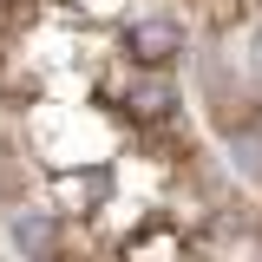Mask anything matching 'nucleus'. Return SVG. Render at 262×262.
Listing matches in <instances>:
<instances>
[{"instance_id":"f257e3e1","label":"nucleus","mask_w":262,"mask_h":262,"mask_svg":"<svg viewBox=\"0 0 262 262\" xmlns=\"http://www.w3.org/2000/svg\"><path fill=\"white\" fill-rule=\"evenodd\" d=\"M184 46H190V33H184L177 13H164V7H138V13H125V27H118V59L151 66V72H170V66L184 59Z\"/></svg>"}]
</instances>
